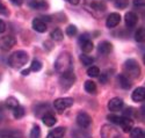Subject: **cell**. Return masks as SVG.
<instances>
[{
    "mask_svg": "<svg viewBox=\"0 0 145 138\" xmlns=\"http://www.w3.org/2000/svg\"><path fill=\"white\" fill-rule=\"evenodd\" d=\"M120 22H121V15L118 13H112L107 18L106 26L108 28H115L116 26H118Z\"/></svg>",
    "mask_w": 145,
    "mask_h": 138,
    "instance_id": "obj_10",
    "label": "cell"
},
{
    "mask_svg": "<svg viewBox=\"0 0 145 138\" xmlns=\"http://www.w3.org/2000/svg\"><path fill=\"white\" fill-rule=\"evenodd\" d=\"M30 72V69H28V70H23L22 71V74H23V76H28V73Z\"/></svg>",
    "mask_w": 145,
    "mask_h": 138,
    "instance_id": "obj_41",
    "label": "cell"
},
{
    "mask_svg": "<svg viewBox=\"0 0 145 138\" xmlns=\"http://www.w3.org/2000/svg\"><path fill=\"white\" fill-rule=\"evenodd\" d=\"M74 81H76V77H74V74L72 71H67V72L62 73V76L59 78V84L64 91L71 88L72 85L74 84Z\"/></svg>",
    "mask_w": 145,
    "mask_h": 138,
    "instance_id": "obj_4",
    "label": "cell"
},
{
    "mask_svg": "<svg viewBox=\"0 0 145 138\" xmlns=\"http://www.w3.org/2000/svg\"><path fill=\"white\" fill-rule=\"evenodd\" d=\"M138 22V16L134 12H128L125 14V24L129 28H134Z\"/></svg>",
    "mask_w": 145,
    "mask_h": 138,
    "instance_id": "obj_13",
    "label": "cell"
},
{
    "mask_svg": "<svg viewBox=\"0 0 145 138\" xmlns=\"http://www.w3.org/2000/svg\"><path fill=\"white\" fill-rule=\"evenodd\" d=\"M87 74H88L89 77H92V78L99 77L100 70H99V67H96V66H91V67L87 69Z\"/></svg>",
    "mask_w": 145,
    "mask_h": 138,
    "instance_id": "obj_28",
    "label": "cell"
},
{
    "mask_svg": "<svg viewBox=\"0 0 145 138\" xmlns=\"http://www.w3.org/2000/svg\"><path fill=\"white\" fill-rule=\"evenodd\" d=\"M112 49H113L112 43L107 42V41L101 42V43L99 44V46H98L99 52H100L101 55H103V56H106V55H109V54H110V51H112Z\"/></svg>",
    "mask_w": 145,
    "mask_h": 138,
    "instance_id": "obj_17",
    "label": "cell"
},
{
    "mask_svg": "<svg viewBox=\"0 0 145 138\" xmlns=\"http://www.w3.org/2000/svg\"><path fill=\"white\" fill-rule=\"evenodd\" d=\"M28 5H29L30 8H33V9H37V10H40V9H44V8L48 7L46 3L42 1V0H30V1L28 3Z\"/></svg>",
    "mask_w": 145,
    "mask_h": 138,
    "instance_id": "obj_20",
    "label": "cell"
},
{
    "mask_svg": "<svg viewBox=\"0 0 145 138\" xmlns=\"http://www.w3.org/2000/svg\"><path fill=\"white\" fill-rule=\"evenodd\" d=\"M131 97L135 102H143L145 99V90L144 87H137L134 91V93L131 94Z\"/></svg>",
    "mask_w": 145,
    "mask_h": 138,
    "instance_id": "obj_15",
    "label": "cell"
},
{
    "mask_svg": "<svg viewBox=\"0 0 145 138\" xmlns=\"http://www.w3.org/2000/svg\"><path fill=\"white\" fill-rule=\"evenodd\" d=\"M42 121H43L44 125H46V127H54V125L56 124V122H57L55 115L52 114L51 111H49V112H46V114H44V115L42 116Z\"/></svg>",
    "mask_w": 145,
    "mask_h": 138,
    "instance_id": "obj_16",
    "label": "cell"
},
{
    "mask_svg": "<svg viewBox=\"0 0 145 138\" xmlns=\"http://www.w3.org/2000/svg\"><path fill=\"white\" fill-rule=\"evenodd\" d=\"M91 123H92V118H91V116L87 114V112L80 111L79 114L77 115V124L79 125L80 128L86 129L91 125Z\"/></svg>",
    "mask_w": 145,
    "mask_h": 138,
    "instance_id": "obj_9",
    "label": "cell"
},
{
    "mask_svg": "<svg viewBox=\"0 0 145 138\" xmlns=\"http://www.w3.org/2000/svg\"><path fill=\"white\" fill-rule=\"evenodd\" d=\"M130 138H144L145 133L142 128H132L130 131Z\"/></svg>",
    "mask_w": 145,
    "mask_h": 138,
    "instance_id": "obj_21",
    "label": "cell"
},
{
    "mask_svg": "<svg viewBox=\"0 0 145 138\" xmlns=\"http://www.w3.org/2000/svg\"><path fill=\"white\" fill-rule=\"evenodd\" d=\"M66 1L70 3V4H72V5H78L80 3V0H66Z\"/></svg>",
    "mask_w": 145,
    "mask_h": 138,
    "instance_id": "obj_39",
    "label": "cell"
},
{
    "mask_svg": "<svg viewBox=\"0 0 145 138\" xmlns=\"http://www.w3.org/2000/svg\"><path fill=\"white\" fill-rule=\"evenodd\" d=\"M118 84L123 90H129L131 87V80L125 74H118Z\"/></svg>",
    "mask_w": 145,
    "mask_h": 138,
    "instance_id": "obj_19",
    "label": "cell"
},
{
    "mask_svg": "<svg viewBox=\"0 0 145 138\" xmlns=\"http://www.w3.org/2000/svg\"><path fill=\"white\" fill-rule=\"evenodd\" d=\"M134 4H135V6H137V7H142V6H144L145 1H144V0H135Z\"/></svg>",
    "mask_w": 145,
    "mask_h": 138,
    "instance_id": "obj_37",
    "label": "cell"
},
{
    "mask_svg": "<svg viewBox=\"0 0 145 138\" xmlns=\"http://www.w3.org/2000/svg\"><path fill=\"white\" fill-rule=\"evenodd\" d=\"M72 105H73V99L72 97H59L54 101V107L58 112H63Z\"/></svg>",
    "mask_w": 145,
    "mask_h": 138,
    "instance_id": "obj_5",
    "label": "cell"
},
{
    "mask_svg": "<svg viewBox=\"0 0 145 138\" xmlns=\"http://www.w3.org/2000/svg\"><path fill=\"white\" fill-rule=\"evenodd\" d=\"M79 43H80V48L82 50L84 54H88L93 50V43L89 39L88 34H82L79 37Z\"/></svg>",
    "mask_w": 145,
    "mask_h": 138,
    "instance_id": "obj_7",
    "label": "cell"
},
{
    "mask_svg": "<svg viewBox=\"0 0 145 138\" xmlns=\"http://www.w3.org/2000/svg\"><path fill=\"white\" fill-rule=\"evenodd\" d=\"M55 70L58 73H64L67 71H72V56L70 52H62L55 61Z\"/></svg>",
    "mask_w": 145,
    "mask_h": 138,
    "instance_id": "obj_1",
    "label": "cell"
},
{
    "mask_svg": "<svg viewBox=\"0 0 145 138\" xmlns=\"http://www.w3.org/2000/svg\"><path fill=\"white\" fill-rule=\"evenodd\" d=\"M16 44V39L12 35H7L0 39V49L4 51H8Z\"/></svg>",
    "mask_w": 145,
    "mask_h": 138,
    "instance_id": "obj_8",
    "label": "cell"
},
{
    "mask_svg": "<svg viewBox=\"0 0 145 138\" xmlns=\"http://www.w3.org/2000/svg\"><path fill=\"white\" fill-rule=\"evenodd\" d=\"M5 105L7 106V108L9 109H14L19 106V101H18V99H15L14 96H9L6 99V101H5Z\"/></svg>",
    "mask_w": 145,
    "mask_h": 138,
    "instance_id": "obj_24",
    "label": "cell"
},
{
    "mask_svg": "<svg viewBox=\"0 0 145 138\" xmlns=\"http://www.w3.org/2000/svg\"><path fill=\"white\" fill-rule=\"evenodd\" d=\"M5 30H6V23L3 20H0V33H4Z\"/></svg>",
    "mask_w": 145,
    "mask_h": 138,
    "instance_id": "obj_36",
    "label": "cell"
},
{
    "mask_svg": "<svg viewBox=\"0 0 145 138\" xmlns=\"http://www.w3.org/2000/svg\"><path fill=\"white\" fill-rule=\"evenodd\" d=\"M84 87H85V91L89 94H94L96 92V85L94 81L92 80H87L85 81V85H84Z\"/></svg>",
    "mask_w": 145,
    "mask_h": 138,
    "instance_id": "obj_23",
    "label": "cell"
},
{
    "mask_svg": "<svg viewBox=\"0 0 145 138\" xmlns=\"http://www.w3.org/2000/svg\"><path fill=\"white\" fill-rule=\"evenodd\" d=\"M108 108H109L110 111H120L123 108V100L120 97H113L108 102Z\"/></svg>",
    "mask_w": 145,
    "mask_h": 138,
    "instance_id": "obj_12",
    "label": "cell"
},
{
    "mask_svg": "<svg viewBox=\"0 0 145 138\" xmlns=\"http://www.w3.org/2000/svg\"><path fill=\"white\" fill-rule=\"evenodd\" d=\"M91 6H92L94 9L101 10V12H103V10L106 9V5H105L103 1H101V0H94V1L91 3Z\"/></svg>",
    "mask_w": 145,
    "mask_h": 138,
    "instance_id": "obj_26",
    "label": "cell"
},
{
    "mask_svg": "<svg viewBox=\"0 0 145 138\" xmlns=\"http://www.w3.org/2000/svg\"><path fill=\"white\" fill-rule=\"evenodd\" d=\"M0 14H3V15H8V10H7L6 6L1 3V0H0Z\"/></svg>",
    "mask_w": 145,
    "mask_h": 138,
    "instance_id": "obj_35",
    "label": "cell"
},
{
    "mask_svg": "<svg viewBox=\"0 0 145 138\" xmlns=\"http://www.w3.org/2000/svg\"><path fill=\"white\" fill-rule=\"evenodd\" d=\"M10 1L13 3L14 5H21V4H22V1H23V0H10Z\"/></svg>",
    "mask_w": 145,
    "mask_h": 138,
    "instance_id": "obj_40",
    "label": "cell"
},
{
    "mask_svg": "<svg viewBox=\"0 0 145 138\" xmlns=\"http://www.w3.org/2000/svg\"><path fill=\"white\" fill-rule=\"evenodd\" d=\"M100 81H101L102 84H106V82H107V74H101Z\"/></svg>",
    "mask_w": 145,
    "mask_h": 138,
    "instance_id": "obj_38",
    "label": "cell"
},
{
    "mask_svg": "<svg viewBox=\"0 0 145 138\" xmlns=\"http://www.w3.org/2000/svg\"><path fill=\"white\" fill-rule=\"evenodd\" d=\"M1 138H16L14 136H5V137H1Z\"/></svg>",
    "mask_w": 145,
    "mask_h": 138,
    "instance_id": "obj_42",
    "label": "cell"
},
{
    "mask_svg": "<svg viewBox=\"0 0 145 138\" xmlns=\"http://www.w3.org/2000/svg\"><path fill=\"white\" fill-rule=\"evenodd\" d=\"M66 34L69 35V36H74V35H77V27L76 26H73V24H71V26H69L67 28H66Z\"/></svg>",
    "mask_w": 145,
    "mask_h": 138,
    "instance_id": "obj_34",
    "label": "cell"
},
{
    "mask_svg": "<svg viewBox=\"0 0 145 138\" xmlns=\"http://www.w3.org/2000/svg\"><path fill=\"white\" fill-rule=\"evenodd\" d=\"M124 71H125V76L129 78H132V79L138 78L140 74L139 64L135 59H128L124 63Z\"/></svg>",
    "mask_w": 145,
    "mask_h": 138,
    "instance_id": "obj_3",
    "label": "cell"
},
{
    "mask_svg": "<svg viewBox=\"0 0 145 138\" xmlns=\"http://www.w3.org/2000/svg\"><path fill=\"white\" fill-rule=\"evenodd\" d=\"M144 37H145V31H144V28H139L137 29L136 34H135V40L137 42H143L144 41Z\"/></svg>",
    "mask_w": 145,
    "mask_h": 138,
    "instance_id": "obj_29",
    "label": "cell"
},
{
    "mask_svg": "<svg viewBox=\"0 0 145 138\" xmlns=\"http://www.w3.org/2000/svg\"><path fill=\"white\" fill-rule=\"evenodd\" d=\"M80 60H81V63H82L84 66H89V65L93 64L94 58L91 57V56H88L87 54H82V55L80 56Z\"/></svg>",
    "mask_w": 145,
    "mask_h": 138,
    "instance_id": "obj_25",
    "label": "cell"
},
{
    "mask_svg": "<svg viewBox=\"0 0 145 138\" xmlns=\"http://www.w3.org/2000/svg\"><path fill=\"white\" fill-rule=\"evenodd\" d=\"M41 137V130L39 125H35L33 127L31 131H30V138H40Z\"/></svg>",
    "mask_w": 145,
    "mask_h": 138,
    "instance_id": "obj_31",
    "label": "cell"
},
{
    "mask_svg": "<svg viewBox=\"0 0 145 138\" xmlns=\"http://www.w3.org/2000/svg\"><path fill=\"white\" fill-rule=\"evenodd\" d=\"M13 110H14L13 114H14V117H15V118H21V117L25 116L26 110H25V108H23L22 106H20V105H19V106H18L16 108H14Z\"/></svg>",
    "mask_w": 145,
    "mask_h": 138,
    "instance_id": "obj_27",
    "label": "cell"
},
{
    "mask_svg": "<svg viewBox=\"0 0 145 138\" xmlns=\"http://www.w3.org/2000/svg\"><path fill=\"white\" fill-rule=\"evenodd\" d=\"M65 131H66L65 128H63V127H58V128L51 130L49 133H48L46 138H63L64 135H65Z\"/></svg>",
    "mask_w": 145,
    "mask_h": 138,
    "instance_id": "obj_18",
    "label": "cell"
},
{
    "mask_svg": "<svg viewBox=\"0 0 145 138\" xmlns=\"http://www.w3.org/2000/svg\"><path fill=\"white\" fill-rule=\"evenodd\" d=\"M31 24H33V29L36 30L37 33H45L46 29H48L46 28V23L42 19H34Z\"/></svg>",
    "mask_w": 145,
    "mask_h": 138,
    "instance_id": "obj_14",
    "label": "cell"
},
{
    "mask_svg": "<svg viewBox=\"0 0 145 138\" xmlns=\"http://www.w3.org/2000/svg\"><path fill=\"white\" fill-rule=\"evenodd\" d=\"M118 125L122 128V130L124 132H129L132 128H134V121H132L129 116H122Z\"/></svg>",
    "mask_w": 145,
    "mask_h": 138,
    "instance_id": "obj_11",
    "label": "cell"
},
{
    "mask_svg": "<svg viewBox=\"0 0 145 138\" xmlns=\"http://www.w3.org/2000/svg\"><path fill=\"white\" fill-rule=\"evenodd\" d=\"M28 59H29L28 54L26 51H23V50H19V51H15L9 56L8 64H9L10 67H13V69H20L23 65L27 64Z\"/></svg>",
    "mask_w": 145,
    "mask_h": 138,
    "instance_id": "obj_2",
    "label": "cell"
},
{
    "mask_svg": "<svg viewBox=\"0 0 145 138\" xmlns=\"http://www.w3.org/2000/svg\"><path fill=\"white\" fill-rule=\"evenodd\" d=\"M114 1H115V6L117 8H121V9L125 8L128 6V4H129L128 0H114Z\"/></svg>",
    "mask_w": 145,
    "mask_h": 138,
    "instance_id": "obj_33",
    "label": "cell"
},
{
    "mask_svg": "<svg viewBox=\"0 0 145 138\" xmlns=\"http://www.w3.org/2000/svg\"><path fill=\"white\" fill-rule=\"evenodd\" d=\"M41 69H42V63H41L40 60H37V59L33 60L31 65H30V71H34V72H39Z\"/></svg>",
    "mask_w": 145,
    "mask_h": 138,
    "instance_id": "obj_30",
    "label": "cell"
},
{
    "mask_svg": "<svg viewBox=\"0 0 145 138\" xmlns=\"http://www.w3.org/2000/svg\"><path fill=\"white\" fill-rule=\"evenodd\" d=\"M101 137L102 138H122L118 132V130L114 125L106 124L101 129Z\"/></svg>",
    "mask_w": 145,
    "mask_h": 138,
    "instance_id": "obj_6",
    "label": "cell"
},
{
    "mask_svg": "<svg viewBox=\"0 0 145 138\" xmlns=\"http://www.w3.org/2000/svg\"><path fill=\"white\" fill-rule=\"evenodd\" d=\"M51 39L54 40V41H56V42H60L63 39H64V35H63V31L60 30L59 28H56L55 30H52L51 31Z\"/></svg>",
    "mask_w": 145,
    "mask_h": 138,
    "instance_id": "obj_22",
    "label": "cell"
},
{
    "mask_svg": "<svg viewBox=\"0 0 145 138\" xmlns=\"http://www.w3.org/2000/svg\"><path fill=\"white\" fill-rule=\"evenodd\" d=\"M121 117H122V116H118V115H115V114H110V115H108V116H107V118L113 124H120Z\"/></svg>",
    "mask_w": 145,
    "mask_h": 138,
    "instance_id": "obj_32",
    "label": "cell"
}]
</instances>
